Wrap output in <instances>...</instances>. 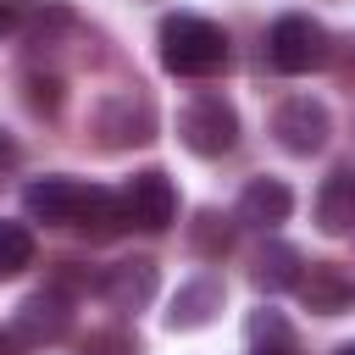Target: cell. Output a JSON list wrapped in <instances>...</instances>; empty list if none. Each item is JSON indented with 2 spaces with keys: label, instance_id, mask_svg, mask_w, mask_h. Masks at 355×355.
<instances>
[{
  "label": "cell",
  "instance_id": "1",
  "mask_svg": "<svg viewBox=\"0 0 355 355\" xmlns=\"http://www.w3.org/2000/svg\"><path fill=\"white\" fill-rule=\"evenodd\" d=\"M161 67L172 78H211L227 67V33L211 22V17H194V11H172L161 17Z\"/></svg>",
  "mask_w": 355,
  "mask_h": 355
},
{
  "label": "cell",
  "instance_id": "2",
  "mask_svg": "<svg viewBox=\"0 0 355 355\" xmlns=\"http://www.w3.org/2000/svg\"><path fill=\"white\" fill-rule=\"evenodd\" d=\"M266 61H272L277 72H288V78L316 72V67L333 61V33H327L316 17L288 11V17H277V22L266 28Z\"/></svg>",
  "mask_w": 355,
  "mask_h": 355
},
{
  "label": "cell",
  "instance_id": "3",
  "mask_svg": "<svg viewBox=\"0 0 355 355\" xmlns=\"http://www.w3.org/2000/svg\"><path fill=\"white\" fill-rule=\"evenodd\" d=\"M178 139H183V150L216 161V155H227V150L239 144V111H233L216 89H200V94L178 111Z\"/></svg>",
  "mask_w": 355,
  "mask_h": 355
},
{
  "label": "cell",
  "instance_id": "4",
  "mask_svg": "<svg viewBox=\"0 0 355 355\" xmlns=\"http://www.w3.org/2000/svg\"><path fill=\"white\" fill-rule=\"evenodd\" d=\"M94 133L105 150H133V144H150L155 139V105L139 94V89H116L94 105Z\"/></svg>",
  "mask_w": 355,
  "mask_h": 355
},
{
  "label": "cell",
  "instance_id": "5",
  "mask_svg": "<svg viewBox=\"0 0 355 355\" xmlns=\"http://www.w3.org/2000/svg\"><path fill=\"white\" fill-rule=\"evenodd\" d=\"M116 194H122V216H128V227H139V233H166V227L178 222V189H172V178H166L161 166L133 172Z\"/></svg>",
  "mask_w": 355,
  "mask_h": 355
},
{
  "label": "cell",
  "instance_id": "6",
  "mask_svg": "<svg viewBox=\"0 0 355 355\" xmlns=\"http://www.w3.org/2000/svg\"><path fill=\"white\" fill-rule=\"evenodd\" d=\"M272 133H277V144H283L288 155H316V150L327 144V133H333V116H327L322 100L288 94V100L272 111Z\"/></svg>",
  "mask_w": 355,
  "mask_h": 355
},
{
  "label": "cell",
  "instance_id": "7",
  "mask_svg": "<svg viewBox=\"0 0 355 355\" xmlns=\"http://www.w3.org/2000/svg\"><path fill=\"white\" fill-rule=\"evenodd\" d=\"M28 344H55L67 327H72V288L67 283H44L33 288L22 305H17V322H11Z\"/></svg>",
  "mask_w": 355,
  "mask_h": 355
},
{
  "label": "cell",
  "instance_id": "8",
  "mask_svg": "<svg viewBox=\"0 0 355 355\" xmlns=\"http://www.w3.org/2000/svg\"><path fill=\"white\" fill-rule=\"evenodd\" d=\"M89 200V183L83 178H33L22 189V211L44 227H78V211Z\"/></svg>",
  "mask_w": 355,
  "mask_h": 355
},
{
  "label": "cell",
  "instance_id": "9",
  "mask_svg": "<svg viewBox=\"0 0 355 355\" xmlns=\"http://www.w3.org/2000/svg\"><path fill=\"white\" fill-rule=\"evenodd\" d=\"M294 294H300L305 311H316V316H344V311H355V277H349L338 261H305Z\"/></svg>",
  "mask_w": 355,
  "mask_h": 355
},
{
  "label": "cell",
  "instance_id": "10",
  "mask_svg": "<svg viewBox=\"0 0 355 355\" xmlns=\"http://www.w3.org/2000/svg\"><path fill=\"white\" fill-rule=\"evenodd\" d=\"M155 283H161L155 261H150V255H133V261L105 266L94 288H100V300H105L111 311H144V305L155 300Z\"/></svg>",
  "mask_w": 355,
  "mask_h": 355
},
{
  "label": "cell",
  "instance_id": "11",
  "mask_svg": "<svg viewBox=\"0 0 355 355\" xmlns=\"http://www.w3.org/2000/svg\"><path fill=\"white\" fill-rule=\"evenodd\" d=\"M222 300H227L222 277H189V283L172 294V305H166V327H172V333H194V327H205V322L222 311Z\"/></svg>",
  "mask_w": 355,
  "mask_h": 355
},
{
  "label": "cell",
  "instance_id": "12",
  "mask_svg": "<svg viewBox=\"0 0 355 355\" xmlns=\"http://www.w3.org/2000/svg\"><path fill=\"white\" fill-rule=\"evenodd\" d=\"M239 216L266 233V227H277V222L294 216V189H288L283 178H250L244 194H239Z\"/></svg>",
  "mask_w": 355,
  "mask_h": 355
},
{
  "label": "cell",
  "instance_id": "13",
  "mask_svg": "<svg viewBox=\"0 0 355 355\" xmlns=\"http://www.w3.org/2000/svg\"><path fill=\"white\" fill-rule=\"evenodd\" d=\"M316 227L322 233H349L355 227V166H333L316 189Z\"/></svg>",
  "mask_w": 355,
  "mask_h": 355
},
{
  "label": "cell",
  "instance_id": "14",
  "mask_svg": "<svg viewBox=\"0 0 355 355\" xmlns=\"http://www.w3.org/2000/svg\"><path fill=\"white\" fill-rule=\"evenodd\" d=\"M300 272H305V255L294 250V244H283V239H272L261 255H255V288L261 294H283V288H294L300 283Z\"/></svg>",
  "mask_w": 355,
  "mask_h": 355
},
{
  "label": "cell",
  "instance_id": "15",
  "mask_svg": "<svg viewBox=\"0 0 355 355\" xmlns=\"http://www.w3.org/2000/svg\"><path fill=\"white\" fill-rule=\"evenodd\" d=\"M122 227H128V216H122V194L89 183V200H83V211H78V233H83V239H116Z\"/></svg>",
  "mask_w": 355,
  "mask_h": 355
},
{
  "label": "cell",
  "instance_id": "16",
  "mask_svg": "<svg viewBox=\"0 0 355 355\" xmlns=\"http://www.w3.org/2000/svg\"><path fill=\"white\" fill-rule=\"evenodd\" d=\"M189 250L200 255V261H222L227 250H233V222L222 216V211H194V222H189Z\"/></svg>",
  "mask_w": 355,
  "mask_h": 355
},
{
  "label": "cell",
  "instance_id": "17",
  "mask_svg": "<svg viewBox=\"0 0 355 355\" xmlns=\"http://www.w3.org/2000/svg\"><path fill=\"white\" fill-rule=\"evenodd\" d=\"M250 355H300L288 322H283L272 305H261V311L250 316Z\"/></svg>",
  "mask_w": 355,
  "mask_h": 355
},
{
  "label": "cell",
  "instance_id": "18",
  "mask_svg": "<svg viewBox=\"0 0 355 355\" xmlns=\"http://www.w3.org/2000/svg\"><path fill=\"white\" fill-rule=\"evenodd\" d=\"M33 233H28V222H6L0 216V277H22L28 266H33Z\"/></svg>",
  "mask_w": 355,
  "mask_h": 355
},
{
  "label": "cell",
  "instance_id": "19",
  "mask_svg": "<svg viewBox=\"0 0 355 355\" xmlns=\"http://www.w3.org/2000/svg\"><path fill=\"white\" fill-rule=\"evenodd\" d=\"M22 100H28V111L55 116V111H61V100H67V89H61V78H55V72H28V78H22Z\"/></svg>",
  "mask_w": 355,
  "mask_h": 355
},
{
  "label": "cell",
  "instance_id": "20",
  "mask_svg": "<svg viewBox=\"0 0 355 355\" xmlns=\"http://www.w3.org/2000/svg\"><path fill=\"white\" fill-rule=\"evenodd\" d=\"M83 355H139V338L122 333V327H105V333H89L83 338Z\"/></svg>",
  "mask_w": 355,
  "mask_h": 355
},
{
  "label": "cell",
  "instance_id": "21",
  "mask_svg": "<svg viewBox=\"0 0 355 355\" xmlns=\"http://www.w3.org/2000/svg\"><path fill=\"white\" fill-rule=\"evenodd\" d=\"M28 349H33V344H28L17 327H0V355H28Z\"/></svg>",
  "mask_w": 355,
  "mask_h": 355
},
{
  "label": "cell",
  "instance_id": "22",
  "mask_svg": "<svg viewBox=\"0 0 355 355\" xmlns=\"http://www.w3.org/2000/svg\"><path fill=\"white\" fill-rule=\"evenodd\" d=\"M17 28V0H0V33Z\"/></svg>",
  "mask_w": 355,
  "mask_h": 355
},
{
  "label": "cell",
  "instance_id": "23",
  "mask_svg": "<svg viewBox=\"0 0 355 355\" xmlns=\"http://www.w3.org/2000/svg\"><path fill=\"white\" fill-rule=\"evenodd\" d=\"M0 161H11V144H6V133H0Z\"/></svg>",
  "mask_w": 355,
  "mask_h": 355
},
{
  "label": "cell",
  "instance_id": "24",
  "mask_svg": "<svg viewBox=\"0 0 355 355\" xmlns=\"http://www.w3.org/2000/svg\"><path fill=\"white\" fill-rule=\"evenodd\" d=\"M333 355H355V344H338V349H333Z\"/></svg>",
  "mask_w": 355,
  "mask_h": 355
}]
</instances>
